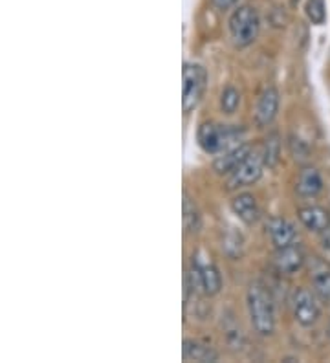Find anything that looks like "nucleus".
I'll use <instances>...</instances> for the list:
<instances>
[{
	"instance_id": "f257e3e1",
	"label": "nucleus",
	"mask_w": 330,
	"mask_h": 363,
	"mask_svg": "<svg viewBox=\"0 0 330 363\" xmlns=\"http://www.w3.org/2000/svg\"><path fill=\"white\" fill-rule=\"evenodd\" d=\"M248 314L259 336H272L275 330V305L260 283H253L248 290Z\"/></svg>"
},
{
	"instance_id": "f03ea898",
	"label": "nucleus",
	"mask_w": 330,
	"mask_h": 363,
	"mask_svg": "<svg viewBox=\"0 0 330 363\" xmlns=\"http://www.w3.org/2000/svg\"><path fill=\"white\" fill-rule=\"evenodd\" d=\"M187 290L202 292L204 296H216L222 288V277L215 262L204 252L194 253L191 259V270L185 281Z\"/></svg>"
},
{
	"instance_id": "7ed1b4c3",
	"label": "nucleus",
	"mask_w": 330,
	"mask_h": 363,
	"mask_svg": "<svg viewBox=\"0 0 330 363\" xmlns=\"http://www.w3.org/2000/svg\"><path fill=\"white\" fill-rule=\"evenodd\" d=\"M198 145L202 147L207 155H222L231 147L238 145L244 136V129L231 127V125H219L206 121L198 127Z\"/></svg>"
},
{
	"instance_id": "20e7f679",
	"label": "nucleus",
	"mask_w": 330,
	"mask_h": 363,
	"mask_svg": "<svg viewBox=\"0 0 330 363\" xmlns=\"http://www.w3.org/2000/svg\"><path fill=\"white\" fill-rule=\"evenodd\" d=\"M229 35L233 43L241 48L250 46L257 39L260 30V17L255 8L251 6H241L229 17Z\"/></svg>"
},
{
	"instance_id": "39448f33",
	"label": "nucleus",
	"mask_w": 330,
	"mask_h": 363,
	"mask_svg": "<svg viewBox=\"0 0 330 363\" xmlns=\"http://www.w3.org/2000/svg\"><path fill=\"white\" fill-rule=\"evenodd\" d=\"M184 83H182V108L185 114L194 111L202 99L207 86V72L206 68L194 62H185L182 72Z\"/></svg>"
},
{
	"instance_id": "423d86ee",
	"label": "nucleus",
	"mask_w": 330,
	"mask_h": 363,
	"mask_svg": "<svg viewBox=\"0 0 330 363\" xmlns=\"http://www.w3.org/2000/svg\"><path fill=\"white\" fill-rule=\"evenodd\" d=\"M263 152L251 151V155L235 169L233 173L229 174L228 189H238V187H246L251 186V184H255L260 178V174H263Z\"/></svg>"
},
{
	"instance_id": "0eeeda50",
	"label": "nucleus",
	"mask_w": 330,
	"mask_h": 363,
	"mask_svg": "<svg viewBox=\"0 0 330 363\" xmlns=\"http://www.w3.org/2000/svg\"><path fill=\"white\" fill-rule=\"evenodd\" d=\"M321 315V308L317 303L316 296L308 292L307 288H299L294 296V318L303 327H312L317 323Z\"/></svg>"
},
{
	"instance_id": "6e6552de",
	"label": "nucleus",
	"mask_w": 330,
	"mask_h": 363,
	"mask_svg": "<svg viewBox=\"0 0 330 363\" xmlns=\"http://www.w3.org/2000/svg\"><path fill=\"white\" fill-rule=\"evenodd\" d=\"M251 151L253 149H251L250 143H238V145L231 147L229 151L216 156L213 167L219 174H231L251 155Z\"/></svg>"
},
{
	"instance_id": "1a4fd4ad",
	"label": "nucleus",
	"mask_w": 330,
	"mask_h": 363,
	"mask_svg": "<svg viewBox=\"0 0 330 363\" xmlns=\"http://www.w3.org/2000/svg\"><path fill=\"white\" fill-rule=\"evenodd\" d=\"M279 111V92L273 86L264 89L263 94L259 96L255 108V120L259 127H266L275 120Z\"/></svg>"
},
{
	"instance_id": "9d476101",
	"label": "nucleus",
	"mask_w": 330,
	"mask_h": 363,
	"mask_svg": "<svg viewBox=\"0 0 330 363\" xmlns=\"http://www.w3.org/2000/svg\"><path fill=\"white\" fill-rule=\"evenodd\" d=\"M304 264V253L299 246L290 244L285 248H277L275 253V266L282 275H294L299 272Z\"/></svg>"
},
{
	"instance_id": "9b49d317",
	"label": "nucleus",
	"mask_w": 330,
	"mask_h": 363,
	"mask_svg": "<svg viewBox=\"0 0 330 363\" xmlns=\"http://www.w3.org/2000/svg\"><path fill=\"white\" fill-rule=\"evenodd\" d=\"M231 209H233L235 215H237L246 226H253L260 217L255 196L250 195V193H241V195L235 196V199L231 200Z\"/></svg>"
},
{
	"instance_id": "f8f14e48",
	"label": "nucleus",
	"mask_w": 330,
	"mask_h": 363,
	"mask_svg": "<svg viewBox=\"0 0 330 363\" xmlns=\"http://www.w3.org/2000/svg\"><path fill=\"white\" fill-rule=\"evenodd\" d=\"M299 220L307 230L323 233L326 228H330V213L321 206H304L299 209Z\"/></svg>"
},
{
	"instance_id": "ddd939ff",
	"label": "nucleus",
	"mask_w": 330,
	"mask_h": 363,
	"mask_svg": "<svg viewBox=\"0 0 330 363\" xmlns=\"http://www.w3.org/2000/svg\"><path fill=\"white\" fill-rule=\"evenodd\" d=\"M266 228H268V233L272 237L273 244H275V248H285V246H290V244L295 242V237H297L295 228L286 218H270Z\"/></svg>"
},
{
	"instance_id": "4468645a",
	"label": "nucleus",
	"mask_w": 330,
	"mask_h": 363,
	"mask_svg": "<svg viewBox=\"0 0 330 363\" xmlns=\"http://www.w3.org/2000/svg\"><path fill=\"white\" fill-rule=\"evenodd\" d=\"M182 358L185 362H198V363H216L219 354L209 345H204L197 340H184L182 345Z\"/></svg>"
},
{
	"instance_id": "2eb2a0df",
	"label": "nucleus",
	"mask_w": 330,
	"mask_h": 363,
	"mask_svg": "<svg viewBox=\"0 0 330 363\" xmlns=\"http://www.w3.org/2000/svg\"><path fill=\"white\" fill-rule=\"evenodd\" d=\"M297 193L304 199H314L323 191V178L319 171L314 167H304L297 178V186H295Z\"/></svg>"
},
{
	"instance_id": "dca6fc26",
	"label": "nucleus",
	"mask_w": 330,
	"mask_h": 363,
	"mask_svg": "<svg viewBox=\"0 0 330 363\" xmlns=\"http://www.w3.org/2000/svg\"><path fill=\"white\" fill-rule=\"evenodd\" d=\"M182 211H184V228L187 233H197L202 226V217H200V211H198L197 204H194L191 196L185 193L184 195V206H182Z\"/></svg>"
},
{
	"instance_id": "f3484780",
	"label": "nucleus",
	"mask_w": 330,
	"mask_h": 363,
	"mask_svg": "<svg viewBox=\"0 0 330 363\" xmlns=\"http://www.w3.org/2000/svg\"><path fill=\"white\" fill-rule=\"evenodd\" d=\"M314 292L321 301L330 303V270H319L312 277Z\"/></svg>"
},
{
	"instance_id": "a211bd4d",
	"label": "nucleus",
	"mask_w": 330,
	"mask_h": 363,
	"mask_svg": "<svg viewBox=\"0 0 330 363\" xmlns=\"http://www.w3.org/2000/svg\"><path fill=\"white\" fill-rule=\"evenodd\" d=\"M304 11H307L308 21L316 26H321L326 18V6L325 0H307V6H304Z\"/></svg>"
},
{
	"instance_id": "6ab92c4d",
	"label": "nucleus",
	"mask_w": 330,
	"mask_h": 363,
	"mask_svg": "<svg viewBox=\"0 0 330 363\" xmlns=\"http://www.w3.org/2000/svg\"><path fill=\"white\" fill-rule=\"evenodd\" d=\"M241 105V94L235 86H228L224 89L222 96H220V108L224 114H235V111Z\"/></svg>"
},
{
	"instance_id": "aec40b11",
	"label": "nucleus",
	"mask_w": 330,
	"mask_h": 363,
	"mask_svg": "<svg viewBox=\"0 0 330 363\" xmlns=\"http://www.w3.org/2000/svg\"><path fill=\"white\" fill-rule=\"evenodd\" d=\"M263 158H264V165H268V167H275V164H277L279 140L275 134L270 136V140H266V145H264V151H263Z\"/></svg>"
},
{
	"instance_id": "412c9836",
	"label": "nucleus",
	"mask_w": 330,
	"mask_h": 363,
	"mask_svg": "<svg viewBox=\"0 0 330 363\" xmlns=\"http://www.w3.org/2000/svg\"><path fill=\"white\" fill-rule=\"evenodd\" d=\"M224 336H226V341L229 343V347H233V349H241L242 341H244V336H242L241 327H237V325H235V321H231L229 325H226Z\"/></svg>"
},
{
	"instance_id": "4be33fe9",
	"label": "nucleus",
	"mask_w": 330,
	"mask_h": 363,
	"mask_svg": "<svg viewBox=\"0 0 330 363\" xmlns=\"http://www.w3.org/2000/svg\"><path fill=\"white\" fill-rule=\"evenodd\" d=\"M290 149L295 160H301V162L308 160L310 151H308V147L303 143V140H299V138H290Z\"/></svg>"
},
{
	"instance_id": "5701e85b",
	"label": "nucleus",
	"mask_w": 330,
	"mask_h": 363,
	"mask_svg": "<svg viewBox=\"0 0 330 363\" xmlns=\"http://www.w3.org/2000/svg\"><path fill=\"white\" fill-rule=\"evenodd\" d=\"M321 235V248L325 250V253L330 257V228H326Z\"/></svg>"
},
{
	"instance_id": "b1692460",
	"label": "nucleus",
	"mask_w": 330,
	"mask_h": 363,
	"mask_svg": "<svg viewBox=\"0 0 330 363\" xmlns=\"http://www.w3.org/2000/svg\"><path fill=\"white\" fill-rule=\"evenodd\" d=\"M237 2H238V0H213V4H215V8L222 9V11H224V9L233 8V6L237 4Z\"/></svg>"
},
{
	"instance_id": "393cba45",
	"label": "nucleus",
	"mask_w": 330,
	"mask_h": 363,
	"mask_svg": "<svg viewBox=\"0 0 330 363\" xmlns=\"http://www.w3.org/2000/svg\"><path fill=\"white\" fill-rule=\"evenodd\" d=\"M329 333H330V327H329Z\"/></svg>"
}]
</instances>
